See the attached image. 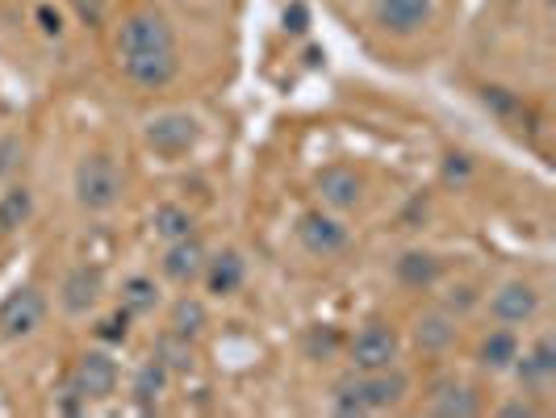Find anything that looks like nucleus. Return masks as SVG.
<instances>
[{
    "instance_id": "c85d7f7f",
    "label": "nucleus",
    "mask_w": 556,
    "mask_h": 418,
    "mask_svg": "<svg viewBox=\"0 0 556 418\" xmlns=\"http://www.w3.org/2000/svg\"><path fill=\"white\" fill-rule=\"evenodd\" d=\"M481 101L490 105V110L498 113L502 122H510V117H523V101L510 92V88H498V84H490V88H481Z\"/></svg>"
},
{
    "instance_id": "a211bd4d",
    "label": "nucleus",
    "mask_w": 556,
    "mask_h": 418,
    "mask_svg": "<svg viewBox=\"0 0 556 418\" xmlns=\"http://www.w3.org/2000/svg\"><path fill=\"white\" fill-rule=\"evenodd\" d=\"M519 352H523V343H519V331H515V327H490V331L477 339L473 360L481 364L485 372H510V364H515Z\"/></svg>"
},
{
    "instance_id": "4be33fe9",
    "label": "nucleus",
    "mask_w": 556,
    "mask_h": 418,
    "mask_svg": "<svg viewBox=\"0 0 556 418\" xmlns=\"http://www.w3.org/2000/svg\"><path fill=\"white\" fill-rule=\"evenodd\" d=\"M160 302H164V293H160L155 277H142V273L126 277L122 280V289H117V309H126L130 318H147V314H155Z\"/></svg>"
},
{
    "instance_id": "e433bc0d",
    "label": "nucleus",
    "mask_w": 556,
    "mask_h": 418,
    "mask_svg": "<svg viewBox=\"0 0 556 418\" xmlns=\"http://www.w3.org/2000/svg\"><path fill=\"white\" fill-rule=\"evenodd\" d=\"M318 59H323V51H318V47H309V51H306V63H309V67H318Z\"/></svg>"
},
{
    "instance_id": "9b49d317",
    "label": "nucleus",
    "mask_w": 556,
    "mask_h": 418,
    "mask_svg": "<svg viewBox=\"0 0 556 418\" xmlns=\"http://www.w3.org/2000/svg\"><path fill=\"white\" fill-rule=\"evenodd\" d=\"M314 193L323 201V210H331V214H352L364 201V180L356 167L331 164V167H323V172H314Z\"/></svg>"
},
{
    "instance_id": "20e7f679",
    "label": "nucleus",
    "mask_w": 556,
    "mask_h": 418,
    "mask_svg": "<svg viewBox=\"0 0 556 418\" xmlns=\"http://www.w3.org/2000/svg\"><path fill=\"white\" fill-rule=\"evenodd\" d=\"M142 142L160 160H185L189 151H197V142H201V122H197L193 113H180V110L160 113V117H151L142 126Z\"/></svg>"
},
{
    "instance_id": "aec40b11",
    "label": "nucleus",
    "mask_w": 556,
    "mask_h": 418,
    "mask_svg": "<svg viewBox=\"0 0 556 418\" xmlns=\"http://www.w3.org/2000/svg\"><path fill=\"white\" fill-rule=\"evenodd\" d=\"M393 277L402 280L406 289H431L435 280L444 277V259H440L435 251L410 248L393 259Z\"/></svg>"
},
{
    "instance_id": "7ed1b4c3",
    "label": "nucleus",
    "mask_w": 556,
    "mask_h": 418,
    "mask_svg": "<svg viewBox=\"0 0 556 418\" xmlns=\"http://www.w3.org/2000/svg\"><path fill=\"white\" fill-rule=\"evenodd\" d=\"M117 381H122V368H117L110 347H88L72 364L67 390L76 393L84 406H92V402H110L117 393Z\"/></svg>"
},
{
    "instance_id": "dca6fc26",
    "label": "nucleus",
    "mask_w": 556,
    "mask_h": 418,
    "mask_svg": "<svg viewBox=\"0 0 556 418\" xmlns=\"http://www.w3.org/2000/svg\"><path fill=\"white\" fill-rule=\"evenodd\" d=\"M201 280H205V293H210V297H235V293L243 289V280H248V259L235 248L214 251V255L205 259Z\"/></svg>"
},
{
    "instance_id": "1a4fd4ad",
    "label": "nucleus",
    "mask_w": 556,
    "mask_h": 418,
    "mask_svg": "<svg viewBox=\"0 0 556 418\" xmlns=\"http://www.w3.org/2000/svg\"><path fill=\"white\" fill-rule=\"evenodd\" d=\"M540 309H544V297H540V289L523 277L502 280L498 289L490 293V318H494L498 327H528V322L540 318Z\"/></svg>"
},
{
    "instance_id": "72a5a7b5",
    "label": "nucleus",
    "mask_w": 556,
    "mask_h": 418,
    "mask_svg": "<svg viewBox=\"0 0 556 418\" xmlns=\"http://www.w3.org/2000/svg\"><path fill=\"white\" fill-rule=\"evenodd\" d=\"M285 29H289V34H306L309 29V9L302 0H293V4L285 9Z\"/></svg>"
},
{
    "instance_id": "c756f323",
    "label": "nucleus",
    "mask_w": 556,
    "mask_h": 418,
    "mask_svg": "<svg viewBox=\"0 0 556 418\" xmlns=\"http://www.w3.org/2000/svg\"><path fill=\"white\" fill-rule=\"evenodd\" d=\"M130 322H135V318H130L126 309H117V314H110V318L97 327V339H101L105 347H122V343L130 339Z\"/></svg>"
},
{
    "instance_id": "b1692460",
    "label": "nucleus",
    "mask_w": 556,
    "mask_h": 418,
    "mask_svg": "<svg viewBox=\"0 0 556 418\" xmlns=\"http://www.w3.org/2000/svg\"><path fill=\"white\" fill-rule=\"evenodd\" d=\"M167 327L176 334H185V339H201L205 327H210V309H205L201 297L185 293V297H176L172 309H167Z\"/></svg>"
},
{
    "instance_id": "2f4dec72",
    "label": "nucleus",
    "mask_w": 556,
    "mask_h": 418,
    "mask_svg": "<svg viewBox=\"0 0 556 418\" xmlns=\"http://www.w3.org/2000/svg\"><path fill=\"white\" fill-rule=\"evenodd\" d=\"M22 151H26V147H22L17 135H4V139H0V180L13 176V167L22 164Z\"/></svg>"
},
{
    "instance_id": "f03ea898",
    "label": "nucleus",
    "mask_w": 556,
    "mask_h": 418,
    "mask_svg": "<svg viewBox=\"0 0 556 418\" xmlns=\"http://www.w3.org/2000/svg\"><path fill=\"white\" fill-rule=\"evenodd\" d=\"M117 55H155V51H176V26L155 9H135L117 22L113 34Z\"/></svg>"
},
{
    "instance_id": "6e6552de",
    "label": "nucleus",
    "mask_w": 556,
    "mask_h": 418,
    "mask_svg": "<svg viewBox=\"0 0 556 418\" xmlns=\"http://www.w3.org/2000/svg\"><path fill=\"white\" fill-rule=\"evenodd\" d=\"M298 243L314 255V259H334V255H343V251L352 248V230L334 218L331 210H306L302 218H298Z\"/></svg>"
},
{
    "instance_id": "a878e982",
    "label": "nucleus",
    "mask_w": 556,
    "mask_h": 418,
    "mask_svg": "<svg viewBox=\"0 0 556 418\" xmlns=\"http://www.w3.org/2000/svg\"><path fill=\"white\" fill-rule=\"evenodd\" d=\"M193 214L185 210V205H176V201H164V205H155V214H151V235L155 239H164V243H176V239H185V235H193Z\"/></svg>"
},
{
    "instance_id": "f8f14e48",
    "label": "nucleus",
    "mask_w": 556,
    "mask_h": 418,
    "mask_svg": "<svg viewBox=\"0 0 556 418\" xmlns=\"http://www.w3.org/2000/svg\"><path fill=\"white\" fill-rule=\"evenodd\" d=\"M431 17H435V0H377L372 4V22L393 38H415L431 26Z\"/></svg>"
},
{
    "instance_id": "6ab92c4d",
    "label": "nucleus",
    "mask_w": 556,
    "mask_h": 418,
    "mask_svg": "<svg viewBox=\"0 0 556 418\" xmlns=\"http://www.w3.org/2000/svg\"><path fill=\"white\" fill-rule=\"evenodd\" d=\"M167 385H172V372H167L164 364L155 360V356L142 360L139 368H135V381H130V402H135V410H142V415L160 410Z\"/></svg>"
},
{
    "instance_id": "7c9ffc66",
    "label": "nucleus",
    "mask_w": 556,
    "mask_h": 418,
    "mask_svg": "<svg viewBox=\"0 0 556 418\" xmlns=\"http://www.w3.org/2000/svg\"><path fill=\"white\" fill-rule=\"evenodd\" d=\"M481 306V293H477L473 284H452L444 293V309L447 314H456V318H465L469 309Z\"/></svg>"
},
{
    "instance_id": "c9c22d12",
    "label": "nucleus",
    "mask_w": 556,
    "mask_h": 418,
    "mask_svg": "<svg viewBox=\"0 0 556 418\" xmlns=\"http://www.w3.org/2000/svg\"><path fill=\"white\" fill-rule=\"evenodd\" d=\"M469 172V160L465 155H447V180H456V176H465Z\"/></svg>"
},
{
    "instance_id": "cd10ccee",
    "label": "nucleus",
    "mask_w": 556,
    "mask_h": 418,
    "mask_svg": "<svg viewBox=\"0 0 556 418\" xmlns=\"http://www.w3.org/2000/svg\"><path fill=\"white\" fill-rule=\"evenodd\" d=\"M302 343H306V356H309V360H331L334 352L343 347V334H339V327L323 322V327H309Z\"/></svg>"
},
{
    "instance_id": "0eeeda50",
    "label": "nucleus",
    "mask_w": 556,
    "mask_h": 418,
    "mask_svg": "<svg viewBox=\"0 0 556 418\" xmlns=\"http://www.w3.org/2000/svg\"><path fill=\"white\" fill-rule=\"evenodd\" d=\"M510 372L519 377V385H523V393H528V397H544V393L553 390V381H556V334L553 331L535 334L528 347L515 356Z\"/></svg>"
},
{
    "instance_id": "f704fd0d",
    "label": "nucleus",
    "mask_w": 556,
    "mask_h": 418,
    "mask_svg": "<svg viewBox=\"0 0 556 418\" xmlns=\"http://www.w3.org/2000/svg\"><path fill=\"white\" fill-rule=\"evenodd\" d=\"M38 22H42V34H51V38L63 34V17H59L51 4H38Z\"/></svg>"
},
{
    "instance_id": "393cba45",
    "label": "nucleus",
    "mask_w": 556,
    "mask_h": 418,
    "mask_svg": "<svg viewBox=\"0 0 556 418\" xmlns=\"http://www.w3.org/2000/svg\"><path fill=\"white\" fill-rule=\"evenodd\" d=\"M155 360L164 364L167 372H193L197 368V339H185L167 327L160 339H155Z\"/></svg>"
},
{
    "instance_id": "f257e3e1",
    "label": "nucleus",
    "mask_w": 556,
    "mask_h": 418,
    "mask_svg": "<svg viewBox=\"0 0 556 418\" xmlns=\"http://www.w3.org/2000/svg\"><path fill=\"white\" fill-rule=\"evenodd\" d=\"M72 193H76V205L88 210V214H110L113 205L126 193V176L122 167L113 164V155H84L76 172H72Z\"/></svg>"
},
{
    "instance_id": "5701e85b",
    "label": "nucleus",
    "mask_w": 556,
    "mask_h": 418,
    "mask_svg": "<svg viewBox=\"0 0 556 418\" xmlns=\"http://www.w3.org/2000/svg\"><path fill=\"white\" fill-rule=\"evenodd\" d=\"M34 218V189L29 185H9L0 193V235H17L22 226H29Z\"/></svg>"
},
{
    "instance_id": "412c9836",
    "label": "nucleus",
    "mask_w": 556,
    "mask_h": 418,
    "mask_svg": "<svg viewBox=\"0 0 556 418\" xmlns=\"http://www.w3.org/2000/svg\"><path fill=\"white\" fill-rule=\"evenodd\" d=\"M456 322H460V318H456V314H447L444 306L418 314V322H415L418 347H422V352H435V356H440V352H447V347L456 343V331H460Z\"/></svg>"
},
{
    "instance_id": "bb28decb",
    "label": "nucleus",
    "mask_w": 556,
    "mask_h": 418,
    "mask_svg": "<svg viewBox=\"0 0 556 418\" xmlns=\"http://www.w3.org/2000/svg\"><path fill=\"white\" fill-rule=\"evenodd\" d=\"M331 410L343 418H361L368 415V406H364V390H361V372H348V377H339L331 385Z\"/></svg>"
},
{
    "instance_id": "39448f33",
    "label": "nucleus",
    "mask_w": 556,
    "mask_h": 418,
    "mask_svg": "<svg viewBox=\"0 0 556 418\" xmlns=\"http://www.w3.org/2000/svg\"><path fill=\"white\" fill-rule=\"evenodd\" d=\"M343 347H348L352 372H377V368L397 364V356H402V339H397L390 322H364Z\"/></svg>"
},
{
    "instance_id": "4468645a",
    "label": "nucleus",
    "mask_w": 556,
    "mask_h": 418,
    "mask_svg": "<svg viewBox=\"0 0 556 418\" xmlns=\"http://www.w3.org/2000/svg\"><path fill=\"white\" fill-rule=\"evenodd\" d=\"M205 259H210V251H205V243L197 239V235H185V239H176V243H167L164 259H160V273H164V280H172V284H193V280H201V273H205Z\"/></svg>"
},
{
    "instance_id": "2eb2a0df",
    "label": "nucleus",
    "mask_w": 556,
    "mask_h": 418,
    "mask_svg": "<svg viewBox=\"0 0 556 418\" xmlns=\"http://www.w3.org/2000/svg\"><path fill=\"white\" fill-rule=\"evenodd\" d=\"M122 76L139 88H167L180 76V55L176 51H155V55H117Z\"/></svg>"
},
{
    "instance_id": "9d476101",
    "label": "nucleus",
    "mask_w": 556,
    "mask_h": 418,
    "mask_svg": "<svg viewBox=\"0 0 556 418\" xmlns=\"http://www.w3.org/2000/svg\"><path fill=\"white\" fill-rule=\"evenodd\" d=\"M105 297V268L101 264H76L59 280V309L67 318H88Z\"/></svg>"
},
{
    "instance_id": "423d86ee",
    "label": "nucleus",
    "mask_w": 556,
    "mask_h": 418,
    "mask_svg": "<svg viewBox=\"0 0 556 418\" xmlns=\"http://www.w3.org/2000/svg\"><path fill=\"white\" fill-rule=\"evenodd\" d=\"M42 322H47V297H42V289L22 284V289H13L4 297V306H0V339L4 343H26V339L38 334Z\"/></svg>"
},
{
    "instance_id": "f3484780",
    "label": "nucleus",
    "mask_w": 556,
    "mask_h": 418,
    "mask_svg": "<svg viewBox=\"0 0 556 418\" xmlns=\"http://www.w3.org/2000/svg\"><path fill=\"white\" fill-rule=\"evenodd\" d=\"M427 415L440 418H473L481 415V397H477L473 385H465L460 377H444L431 385V397H427Z\"/></svg>"
},
{
    "instance_id": "473e14b6",
    "label": "nucleus",
    "mask_w": 556,
    "mask_h": 418,
    "mask_svg": "<svg viewBox=\"0 0 556 418\" xmlns=\"http://www.w3.org/2000/svg\"><path fill=\"white\" fill-rule=\"evenodd\" d=\"M498 415L502 418H535V415H540V406H535L528 393H523V397H510V402H502Z\"/></svg>"
},
{
    "instance_id": "ddd939ff",
    "label": "nucleus",
    "mask_w": 556,
    "mask_h": 418,
    "mask_svg": "<svg viewBox=\"0 0 556 418\" xmlns=\"http://www.w3.org/2000/svg\"><path fill=\"white\" fill-rule=\"evenodd\" d=\"M361 390L368 415H390V410H397L410 397V372L397 368V364L377 368V372H361Z\"/></svg>"
}]
</instances>
